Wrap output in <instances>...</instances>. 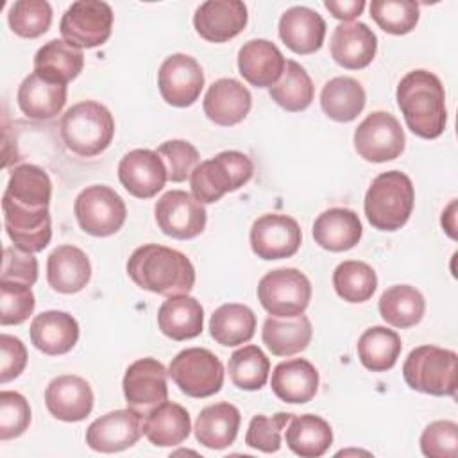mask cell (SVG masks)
I'll list each match as a JSON object with an SVG mask.
<instances>
[{"label":"cell","mask_w":458,"mask_h":458,"mask_svg":"<svg viewBox=\"0 0 458 458\" xmlns=\"http://www.w3.org/2000/svg\"><path fill=\"white\" fill-rule=\"evenodd\" d=\"M127 274L136 286L157 295H184L195 284V268L186 254L157 245L138 247L129 261Z\"/></svg>","instance_id":"6da1fadb"},{"label":"cell","mask_w":458,"mask_h":458,"mask_svg":"<svg viewBox=\"0 0 458 458\" xmlns=\"http://www.w3.org/2000/svg\"><path fill=\"white\" fill-rule=\"evenodd\" d=\"M397 106L408 129L424 140L438 138L447 123L445 93L440 79L428 70H411L397 84Z\"/></svg>","instance_id":"7a4b0ae2"},{"label":"cell","mask_w":458,"mask_h":458,"mask_svg":"<svg viewBox=\"0 0 458 458\" xmlns=\"http://www.w3.org/2000/svg\"><path fill=\"white\" fill-rule=\"evenodd\" d=\"M413 202L415 190L411 179L399 170H388L372 179L365 193L363 209L374 229L397 231L408 222Z\"/></svg>","instance_id":"3957f363"},{"label":"cell","mask_w":458,"mask_h":458,"mask_svg":"<svg viewBox=\"0 0 458 458\" xmlns=\"http://www.w3.org/2000/svg\"><path fill=\"white\" fill-rule=\"evenodd\" d=\"M63 143L81 157L104 152L114 136V120L109 109L95 100L73 104L59 123Z\"/></svg>","instance_id":"277c9868"},{"label":"cell","mask_w":458,"mask_h":458,"mask_svg":"<svg viewBox=\"0 0 458 458\" xmlns=\"http://www.w3.org/2000/svg\"><path fill=\"white\" fill-rule=\"evenodd\" d=\"M403 376L410 388L435 397H454L458 385V356L451 349L419 345L406 356Z\"/></svg>","instance_id":"5b68a950"},{"label":"cell","mask_w":458,"mask_h":458,"mask_svg":"<svg viewBox=\"0 0 458 458\" xmlns=\"http://www.w3.org/2000/svg\"><path fill=\"white\" fill-rule=\"evenodd\" d=\"M254 165L238 150H224L215 157L199 163L190 175V188L200 204H213L225 193L236 191L250 181Z\"/></svg>","instance_id":"8992f818"},{"label":"cell","mask_w":458,"mask_h":458,"mask_svg":"<svg viewBox=\"0 0 458 458\" xmlns=\"http://www.w3.org/2000/svg\"><path fill=\"white\" fill-rule=\"evenodd\" d=\"M168 376L182 394L202 399L222 388L224 365L209 349L190 347L175 354L168 365Z\"/></svg>","instance_id":"52a82bcc"},{"label":"cell","mask_w":458,"mask_h":458,"mask_svg":"<svg viewBox=\"0 0 458 458\" xmlns=\"http://www.w3.org/2000/svg\"><path fill=\"white\" fill-rule=\"evenodd\" d=\"M73 213L84 233L104 238L122 229L127 208L123 199L113 188L93 184L77 195Z\"/></svg>","instance_id":"ba28073f"},{"label":"cell","mask_w":458,"mask_h":458,"mask_svg":"<svg viewBox=\"0 0 458 458\" xmlns=\"http://www.w3.org/2000/svg\"><path fill=\"white\" fill-rule=\"evenodd\" d=\"M259 304L276 317H297L311 301V283L297 268H276L258 283Z\"/></svg>","instance_id":"9c48e42d"},{"label":"cell","mask_w":458,"mask_h":458,"mask_svg":"<svg viewBox=\"0 0 458 458\" xmlns=\"http://www.w3.org/2000/svg\"><path fill=\"white\" fill-rule=\"evenodd\" d=\"M61 36L75 48H95L104 45L113 30V9L100 0L73 2L59 23Z\"/></svg>","instance_id":"30bf717a"},{"label":"cell","mask_w":458,"mask_h":458,"mask_svg":"<svg viewBox=\"0 0 458 458\" xmlns=\"http://www.w3.org/2000/svg\"><path fill=\"white\" fill-rule=\"evenodd\" d=\"M404 131L399 120L386 111H374L354 131V148L370 163H385L404 150Z\"/></svg>","instance_id":"8fae6325"},{"label":"cell","mask_w":458,"mask_h":458,"mask_svg":"<svg viewBox=\"0 0 458 458\" xmlns=\"http://www.w3.org/2000/svg\"><path fill=\"white\" fill-rule=\"evenodd\" d=\"M168 370L156 358H140L125 370L122 388L127 408L147 415L157 404L168 401Z\"/></svg>","instance_id":"7c38bea8"},{"label":"cell","mask_w":458,"mask_h":458,"mask_svg":"<svg viewBox=\"0 0 458 458\" xmlns=\"http://www.w3.org/2000/svg\"><path fill=\"white\" fill-rule=\"evenodd\" d=\"M157 227L175 240H191L199 236L208 220L204 204L182 190H170L161 195L154 208Z\"/></svg>","instance_id":"4fadbf2b"},{"label":"cell","mask_w":458,"mask_h":458,"mask_svg":"<svg viewBox=\"0 0 458 458\" xmlns=\"http://www.w3.org/2000/svg\"><path fill=\"white\" fill-rule=\"evenodd\" d=\"M157 88L166 104L188 107L200 97L204 72L191 55L172 54L159 66Z\"/></svg>","instance_id":"5bb4252c"},{"label":"cell","mask_w":458,"mask_h":458,"mask_svg":"<svg viewBox=\"0 0 458 458\" xmlns=\"http://www.w3.org/2000/svg\"><path fill=\"white\" fill-rule=\"evenodd\" d=\"M302 242L295 218L279 213H267L250 227L252 252L261 259H283L293 256Z\"/></svg>","instance_id":"9a60e30c"},{"label":"cell","mask_w":458,"mask_h":458,"mask_svg":"<svg viewBox=\"0 0 458 458\" xmlns=\"http://www.w3.org/2000/svg\"><path fill=\"white\" fill-rule=\"evenodd\" d=\"M141 435V415L125 408L93 420L86 429V444L98 453H118L132 447Z\"/></svg>","instance_id":"2e32d148"},{"label":"cell","mask_w":458,"mask_h":458,"mask_svg":"<svg viewBox=\"0 0 458 458\" xmlns=\"http://www.w3.org/2000/svg\"><path fill=\"white\" fill-rule=\"evenodd\" d=\"M247 5L240 0H208L193 14L197 34L211 43H225L236 38L247 25Z\"/></svg>","instance_id":"e0dca14e"},{"label":"cell","mask_w":458,"mask_h":458,"mask_svg":"<svg viewBox=\"0 0 458 458\" xmlns=\"http://www.w3.org/2000/svg\"><path fill=\"white\" fill-rule=\"evenodd\" d=\"M118 179L122 186L136 199H150L163 190L166 168L156 150L134 148L118 163Z\"/></svg>","instance_id":"ac0fdd59"},{"label":"cell","mask_w":458,"mask_h":458,"mask_svg":"<svg viewBox=\"0 0 458 458\" xmlns=\"http://www.w3.org/2000/svg\"><path fill=\"white\" fill-rule=\"evenodd\" d=\"M93 401L89 383L73 374L54 377L45 390L47 410L64 422L84 420L93 410Z\"/></svg>","instance_id":"d6986e66"},{"label":"cell","mask_w":458,"mask_h":458,"mask_svg":"<svg viewBox=\"0 0 458 458\" xmlns=\"http://www.w3.org/2000/svg\"><path fill=\"white\" fill-rule=\"evenodd\" d=\"M4 227L14 247L25 252L43 250L52 238V218L48 209H23L2 200Z\"/></svg>","instance_id":"ffe728a7"},{"label":"cell","mask_w":458,"mask_h":458,"mask_svg":"<svg viewBox=\"0 0 458 458\" xmlns=\"http://www.w3.org/2000/svg\"><path fill=\"white\" fill-rule=\"evenodd\" d=\"M252 107L250 91L236 79L215 81L202 102L204 114L216 125L231 127L245 120Z\"/></svg>","instance_id":"44dd1931"},{"label":"cell","mask_w":458,"mask_h":458,"mask_svg":"<svg viewBox=\"0 0 458 458\" xmlns=\"http://www.w3.org/2000/svg\"><path fill=\"white\" fill-rule=\"evenodd\" d=\"M331 57L347 70H361L369 66L377 50V38L361 21L340 23L331 36Z\"/></svg>","instance_id":"7402d4cb"},{"label":"cell","mask_w":458,"mask_h":458,"mask_svg":"<svg viewBox=\"0 0 458 458\" xmlns=\"http://www.w3.org/2000/svg\"><path fill=\"white\" fill-rule=\"evenodd\" d=\"M279 38L295 54H313L320 50L324 43L326 21L317 11L293 5L279 18Z\"/></svg>","instance_id":"603a6c76"},{"label":"cell","mask_w":458,"mask_h":458,"mask_svg":"<svg viewBox=\"0 0 458 458\" xmlns=\"http://www.w3.org/2000/svg\"><path fill=\"white\" fill-rule=\"evenodd\" d=\"M286 59L268 39H250L238 52L240 75L256 88H272L283 75Z\"/></svg>","instance_id":"cb8c5ba5"},{"label":"cell","mask_w":458,"mask_h":458,"mask_svg":"<svg viewBox=\"0 0 458 458\" xmlns=\"http://www.w3.org/2000/svg\"><path fill=\"white\" fill-rule=\"evenodd\" d=\"M79 340L77 320L59 310H48L36 315L30 322L32 345L48 356L70 352Z\"/></svg>","instance_id":"d4e9b609"},{"label":"cell","mask_w":458,"mask_h":458,"mask_svg":"<svg viewBox=\"0 0 458 458\" xmlns=\"http://www.w3.org/2000/svg\"><path fill=\"white\" fill-rule=\"evenodd\" d=\"M16 100L21 113L30 120H52L66 104V84L52 82L32 72L21 81Z\"/></svg>","instance_id":"484cf974"},{"label":"cell","mask_w":458,"mask_h":458,"mask_svg":"<svg viewBox=\"0 0 458 458\" xmlns=\"http://www.w3.org/2000/svg\"><path fill=\"white\" fill-rule=\"evenodd\" d=\"M91 279V263L75 245L55 247L47 259V281L59 293H77Z\"/></svg>","instance_id":"4316f807"},{"label":"cell","mask_w":458,"mask_h":458,"mask_svg":"<svg viewBox=\"0 0 458 458\" xmlns=\"http://www.w3.org/2000/svg\"><path fill=\"white\" fill-rule=\"evenodd\" d=\"M52 197V181L48 174L38 165L14 166L2 200L20 206L23 209H48Z\"/></svg>","instance_id":"83f0119b"},{"label":"cell","mask_w":458,"mask_h":458,"mask_svg":"<svg viewBox=\"0 0 458 458\" xmlns=\"http://www.w3.org/2000/svg\"><path fill=\"white\" fill-rule=\"evenodd\" d=\"M313 240L326 250L344 252L361 240V222L352 209L329 208L313 222Z\"/></svg>","instance_id":"f1b7e54d"},{"label":"cell","mask_w":458,"mask_h":458,"mask_svg":"<svg viewBox=\"0 0 458 458\" xmlns=\"http://www.w3.org/2000/svg\"><path fill=\"white\" fill-rule=\"evenodd\" d=\"M141 429L156 447H174L182 444L190 431L191 420L184 406L165 401L141 417Z\"/></svg>","instance_id":"f546056e"},{"label":"cell","mask_w":458,"mask_h":458,"mask_svg":"<svg viewBox=\"0 0 458 458\" xmlns=\"http://www.w3.org/2000/svg\"><path fill=\"white\" fill-rule=\"evenodd\" d=\"M272 392L284 403L304 404L318 390V372L304 358H292L276 365L270 381Z\"/></svg>","instance_id":"4dcf8cb0"},{"label":"cell","mask_w":458,"mask_h":458,"mask_svg":"<svg viewBox=\"0 0 458 458\" xmlns=\"http://www.w3.org/2000/svg\"><path fill=\"white\" fill-rule=\"evenodd\" d=\"M157 326L165 336L175 342L195 338L202 333L204 310L188 293L172 295L157 310Z\"/></svg>","instance_id":"1f68e13d"},{"label":"cell","mask_w":458,"mask_h":458,"mask_svg":"<svg viewBox=\"0 0 458 458\" xmlns=\"http://www.w3.org/2000/svg\"><path fill=\"white\" fill-rule=\"evenodd\" d=\"M311 336L313 327L304 313L297 317L270 315L261 329V340L274 356H292L304 351Z\"/></svg>","instance_id":"d6a6232c"},{"label":"cell","mask_w":458,"mask_h":458,"mask_svg":"<svg viewBox=\"0 0 458 458\" xmlns=\"http://www.w3.org/2000/svg\"><path fill=\"white\" fill-rule=\"evenodd\" d=\"M240 411L231 403H215L200 410L195 420V437L208 449L229 447L240 429Z\"/></svg>","instance_id":"836d02e7"},{"label":"cell","mask_w":458,"mask_h":458,"mask_svg":"<svg viewBox=\"0 0 458 458\" xmlns=\"http://www.w3.org/2000/svg\"><path fill=\"white\" fill-rule=\"evenodd\" d=\"M290 451L302 458H318L333 444V429L327 420L318 415H293L284 431Z\"/></svg>","instance_id":"e575fe53"},{"label":"cell","mask_w":458,"mask_h":458,"mask_svg":"<svg viewBox=\"0 0 458 458\" xmlns=\"http://www.w3.org/2000/svg\"><path fill=\"white\" fill-rule=\"evenodd\" d=\"M82 50L72 47L64 39H50L34 55V72L59 84L73 81L82 72Z\"/></svg>","instance_id":"d590c367"},{"label":"cell","mask_w":458,"mask_h":458,"mask_svg":"<svg viewBox=\"0 0 458 458\" xmlns=\"http://www.w3.org/2000/svg\"><path fill=\"white\" fill-rule=\"evenodd\" d=\"M381 318L399 329L417 326L426 311V301L422 293L410 284H394L386 288L379 297Z\"/></svg>","instance_id":"8d00e7d4"},{"label":"cell","mask_w":458,"mask_h":458,"mask_svg":"<svg viewBox=\"0 0 458 458\" xmlns=\"http://www.w3.org/2000/svg\"><path fill=\"white\" fill-rule=\"evenodd\" d=\"M256 331L254 311L238 302H227L216 308L209 318L213 340L224 347H234L249 342Z\"/></svg>","instance_id":"74e56055"},{"label":"cell","mask_w":458,"mask_h":458,"mask_svg":"<svg viewBox=\"0 0 458 458\" xmlns=\"http://www.w3.org/2000/svg\"><path fill=\"white\" fill-rule=\"evenodd\" d=\"M320 107L335 122H352L365 107V89L352 77H335L320 91Z\"/></svg>","instance_id":"f35d334b"},{"label":"cell","mask_w":458,"mask_h":458,"mask_svg":"<svg viewBox=\"0 0 458 458\" xmlns=\"http://www.w3.org/2000/svg\"><path fill=\"white\" fill-rule=\"evenodd\" d=\"M356 349L358 358L365 369L372 372H385L397 363L403 344L394 329L374 326L363 331Z\"/></svg>","instance_id":"ab89813d"},{"label":"cell","mask_w":458,"mask_h":458,"mask_svg":"<svg viewBox=\"0 0 458 458\" xmlns=\"http://www.w3.org/2000/svg\"><path fill=\"white\" fill-rule=\"evenodd\" d=\"M270 98L290 113L304 111L313 100V82L308 72L297 63L288 59L281 79L268 89Z\"/></svg>","instance_id":"60d3db41"},{"label":"cell","mask_w":458,"mask_h":458,"mask_svg":"<svg viewBox=\"0 0 458 458\" xmlns=\"http://www.w3.org/2000/svg\"><path fill=\"white\" fill-rule=\"evenodd\" d=\"M333 286L338 297L358 304L369 301L377 288V276L374 268L363 261H342L333 272Z\"/></svg>","instance_id":"b9f144b4"},{"label":"cell","mask_w":458,"mask_h":458,"mask_svg":"<svg viewBox=\"0 0 458 458\" xmlns=\"http://www.w3.org/2000/svg\"><path fill=\"white\" fill-rule=\"evenodd\" d=\"M227 369L234 386L252 392L265 386L270 372V361L258 345H243L231 354Z\"/></svg>","instance_id":"7bdbcfd3"},{"label":"cell","mask_w":458,"mask_h":458,"mask_svg":"<svg viewBox=\"0 0 458 458\" xmlns=\"http://www.w3.org/2000/svg\"><path fill=\"white\" fill-rule=\"evenodd\" d=\"M369 7L377 27L394 36L411 32L420 14L419 4L413 0H372Z\"/></svg>","instance_id":"ee69618b"},{"label":"cell","mask_w":458,"mask_h":458,"mask_svg":"<svg viewBox=\"0 0 458 458\" xmlns=\"http://www.w3.org/2000/svg\"><path fill=\"white\" fill-rule=\"evenodd\" d=\"M7 21L20 38H39L52 23V7L47 0H18L11 5Z\"/></svg>","instance_id":"f6af8a7d"},{"label":"cell","mask_w":458,"mask_h":458,"mask_svg":"<svg viewBox=\"0 0 458 458\" xmlns=\"http://www.w3.org/2000/svg\"><path fill=\"white\" fill-rule=\"evenodd\" d=\"M293 413L279 411L276 415H254L245 433V444L261 453H276L281 447V433Z\"/></svg>","instance_id":"bcb514c9"},{"label":"cell","mask_w":458,"mask_h":458,"mask_svg":"<svg viewBox=\"0 0 458 458\" xmlns=\"http://www.w3.org/2000/svg\"><path fill=\"white\" fill-rule=\"evenodd\" d=\"M157 156L163 159L166 177L172 182L190 179L191 172L199 166V150L186 140H168L157 147Z\"/></svg>","instance_id":"7dc6e473"},{"label":"cell","mask_w":458,"mask_h":458,"mask_svg":"<svg viewBox=\"0 0 458 458\" xmlns=\"http://www.w3.org/2000/svg\"><path fill=\"white\" fill-rule=\"evenodd\" d=\"M36 306L30 286L0 281V324L18 326L25 322Z\"/></svg>","instance_id":"c3c4849f"},{"label":"cell","mask_w":458,"mask_h":458,"mask_svg":"<svg viewBox=\"0 0 458 458\" xmlns=\"http://www.w3.org/2000/svg\"><path fill=\"white\" fill-rule=\"evenodd\" d=\"M30 424V406L20 392H0V440H11L25 433Z\"/></svg>","instance_id":"681fc988"},{"label":"cell","mask_w":458,"mask_h":458,"mask_svg":"<svg viewBox=\"0 0 458 458\" xmlns=\"http://www.w3.org/2000/svg\"><path fill=\"white\" fill-rule=\"evenodd\" d=\"M420 449L429 458H456L458 424L453 420H435L420 435Z\"/></svg>","instance_id":"f907efd6"},{"label":"cell","mask_w":458,"mask_h":458,"mask_svg":"<svg viewBox=\"0 0 458 458\" xmlns=\"http://www.w3.org/2000/svg\"><path fill=\"white\" fill-rule=\"evenodd\" d=\"M2 281L32 286L38 281V259L32 252L5 247L2 259Z\"/></svg>","instance_id":"816d5d0a"},{"label":"cell","mask_w":458,"mask_h":458,"mask_svg":"<svg viewBox=\"0 0 458 458\" xmlns=\"http://www.w3.org/2000/svg\"><path fill=\"white\" fill-rule=\"evenodd\" d=\"M0 358H2V365H0V381L7 383L14 377H18L25 365H27V349L23 345V342L13 335H0Z\"/></svg>","instance_id":"f5cc1de1"},{"label":"cell","mask_w":458,"mask_h":458,"mask_svg":"<svg viewBox=\"0 0 458 458\" xmlns=\"http://www.w3.org/2000/svg\"><path fill=\"white\" fill-rule=\"evenodd\" d=\"M324 7L336 18L345 21L354 20L356 16H360L365 9V2L363 0H326Z\"/></svg>","instance_id":"db71d44e"}]
</instances>
